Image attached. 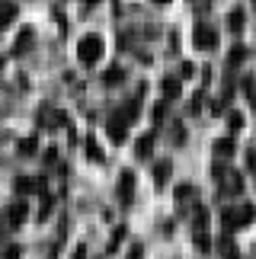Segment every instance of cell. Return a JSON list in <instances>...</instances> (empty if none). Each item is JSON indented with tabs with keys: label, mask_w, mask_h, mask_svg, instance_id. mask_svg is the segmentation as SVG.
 <instances>
[{
	"label": "cell",
	"mask_w": 256,
	"mask_h": 259,
	"mask_svg": "<svg viewBox=\"0 0 256 259\" xmlns=\"http://www.w3.org/2000/svg\"><path fill=\"white\" fill-rule=\"evenodd\" d=\"M253 218H256V208H253V205H237V208H224L221 224L228 227V231H237V227L250 224Z\"/></svg>",
	"instance_id": "cell-1"
},
{
	"label": "cell",
	"mask_w": 256,
	"mask_h": 259,
	"mask_svg": "<svg viewBox=\"0 0 256 259\" xmlns=\"http://www.w3.org/2000/svg\"><path fill=\"white\" fill-rule=\"evenodd\" d=\"M77 58H80L83 64H96L103 58V38L100 35H83L80 42H77Z\"/></svg>",
	"instance_id": "cell-2"
},
{
	"label": "cell",
	"mask_w": 256,
	"mask_h": 259,
	"mask_svg": "<svg viewBox=\"0 0 256 259\" xmlns=\"http://www.w3.org/2000/svg\"><path fill=\"white\" fill-rule=\"evenodd\" d=\"M125 135H128V122H125L122 115H112V118H109V138H112L115 144H122Z\"/></svg>",
	"instance_id": "cell-3"
},
{
	"label": "cell",
	"mask_w": 256,
	"mask_h": 259,
	"mask_svg": "<svg viewBox=\"0 0 256 259\" xmlns=\"http://www.w3.org/2000/svg\"><path fill=\"white\" fill-rule=\"evenodd\" d=\"M195 45H199V48H215V45H218L215 29L211 26H199V29H195Z\"/></svg>",
	"instance_id": "cell-4"
},
{
	"label": "cell",
	"mask_w": 256,
	"mask_h": 259,
	"mask_svg": "<svg viewBox=\"0 0 256 259\" xmlns=\"http://www.w3.org/2000/svg\"><path fill=\"white\" fill-rule=\"evenodd\" d=\"M132 192H135V173L125 170V173L119 176V198H122V202H128V198H132Z\"/></svg>",
	"instance_id": "cell-5"
},
{
	"label": "cell",
	"mask_w": 256,
	"mask_h": 259,
	"mask_svg": "<svg viewBox=\"0 0 256 259\" xmlns=\"http://www.w3.org/2000/svg\"><path fill=\"white\" fill-rule=\"evenodd\" d=\"M215 157H218V160L234 157V138H218V141H215Z\"/></svg>",
	"instance_id": "cell-6"
},
{
	"label": "cell",
	"mask_w": 256,
	"mask_h": 259,
	"mask_svg": "<svg viewBox=\"0 0 256 259\" xmlns=\"http://www.w3.org/2000/svg\"><path fill=\"white\" fill-rule=\"evenodd\" d=\"M151 147H154V132H147V135H141L135 141V154L144 160V157H151Z\"/></svg>",
	"instance_id": "cell-7"
},
{
	"label": "cell",
	"mask_w": 256,
	"mask_h": 259,
	"mask_svg": "<svg viewBox=\"0 0 256 259\" xmlns=\"http://www.w3.org/2000/svg\"><path fill=\"white\" fill-rule=\"evenodd\" d=\"M160 90H163L166 99H176V96H180V80H176V77H166V80L160 83Z\"/></svg>",
	"instance_id": "cell-8"
},
{
	"label": "cell",
	"mask_w": 256,
	"mask_h": 259,
	"mask_svg": "<svg viewBox=\"0 0 256 259\" xmlns=\"http://www.w3.org/2000/svg\"><path fill=\"white\" fill-rule=\"evenodd\" d=\"M13 16H16V4H10V0H0V26H7Z\"/></svg>",
	"instance_id": "cell-9"
},
{
	"label": "cell",
	"mask_w": 256,
	"mask_h": 259,
	"mask_svg": "<svg viewBox=\"0 0 256 259\" xmlns=\"http://www.w3.org/2000/svg\"><path fill=\"white\" fill-rule=\"evenodd\" d=\"M151 173H154L157 183H166V176H170V160H157Z\"/></svg>",
	"instance_id": "cell-10"
},
{
	"label": "cell",
	"mask_w": 256,
	"mask_h": 259,
	"mask_svg": "<svg viewBox=\"0 0 256 259\" xmlns=\"http://www.w3.org/2000/svg\"><path fill=\"white\" fill-rule=\"evenodd\" d=\"M228 26H231V32H240V29H243V10H231V13H228Z\"/></svg>",
	"instance_id": "cell-11"
},
{
	"label": "cell",
	"mask_w": 256,
	"mask_h": 259,
	"mask_svg": "<svg viewBox=\"0 0 256 259\" xmlns=\"http://www.w3.org/2000/svg\"><path fill=\"white\" fill-rule=\"evenodd\" d=\"M23 221H26V205L16 202L13 208H10V224H23Z\"/></svg>",
	"instance_id": "cell-12"
},
{
	"label": "cell",
	"mask_w": 256,
	"mask_h": 259,
	"mask_svg": "<svg viewBox=\"0 0 256 259\" xmlns=\"http://www.w3.org/2000/svg\"><path fill=\"white\" fill-rule=\"evenodd\" d=\"M29 45H32V29H23V35L16 38V48H13V52L19 55V52H23V48H29Z\"/></svg>",
	"instance_id": "cell-13"
},
{
	"label": "cell",
	"mask_w": 256,
	"mask_h": 259,
	"mask_svg": "<svg viewBox=\"0 0 256 259\" xmlns=\"http://www.w3.org/2000/svg\"><path fill=\"white\" fill-rule=\"evenodd\" d=\"M243 189V183H240V176H228L224 179V192H231V195H237Z\"/></svg>",
	"instance_id": "cell-14"
},
{
	"label": "cell",
	"mask_w": 256,
	"mask_h": 259,
	"mask_svg": "<svg viewBox=\"0 0 256 259\" xmlns=\"http://www.w3.org/2000/svg\"><path fill=\"white\" fill-rule=\"evenodd\" d=\"M87 154H90V160H103V151H100V144H96L93 138H87Z\"/></svg>",
	"instance_id": "cell-15"
},
{
	"label": "cell",
	"mask_w": 256,
	"mask_h": 259,
	"mask_svg": "<svg viewBox=\"0 0 256 259\" xmlns=\"http://www.w3.org/2000/svg\"><path fill=\"white\" fill-rule=\"evenodd\" d=\"M243 58H247V48H243V45H237V48H231V55H228V61H231V64H240V61H243Z\"/></svg>",
	"instance_id": "cell-16"
},
{
	"label": "cell",
	"mask_w": 256,
	"mask_h": 259,
	"mask_svg": "<svg viewBox=\"0 0 256 259\" xmlns=\"http://www.w3.org/2000/svg\"><path fill=\"white\" fill-rule=\"evenodd\" d=\"M228 128H231V132H240V128H243V115L240 112H231L228 115Z\"/></svg>",
	"instance_id": "cell-17"
},
{
	"label": "cell",
	"mask_w": 256,
	"mask_h": 259,
	"mask_svg": "<svg viewBox=\"0 0 256 259\" xmlns=\"http://www.w3.org/2000/svg\"><path fill=\"white\" fill-rule=\"evenodd\" d=\"M195 246H199V250H208V246H211V237L205 234V231H195Z\"/></svg>",
	"instance_id": "cell-18"
},
{
	"label": "cell",
	"mask_w": 256,
	"mask_h": 259,
	"mask_svg": "<svg viewBox=\"0 0 256 259\" xmlns=\"http://www.w3.org/2000/svg\"><path fill=\"white\" fill-rule=\"evenodd\" d=\"M119 80H122V71H119V67H109V71H106V83L115 87Z\"/></svg>",
	"instance_id": "cell-19"
},
{
	"label": "cell",
	"mask_w": 256,
	"mask_h": 259,
	"mask_svg": "<svg viewBox=\"0 0 256 259\" xmlns=\"http://www.w3.org/2000/svg\"><path fill=\"white\" fill-rule=\"evenodd\" d=\"M192 198V186H180L176 189V202H189Z\"/></svg>",
	"instance_id": "cell-20"
},
{
	"label": "cell",
	"mask_w": 256,
	"mask_h": 259,
	"mask_svg": "<svg viewBox=\"0 0 256 259\" xmlns=\"http://www.w3.org/2000/svg\"><path fill=\"white\" fill-rule=\"evenodd\" d=\"M122 237H125V227H115V234H112V240H109V253L122 243Z\"/></svg>",
	"instance_id": "cell-21"
},
{
	"label": "cell",
	"mask_w": 256,
	"mask_h": 259,
	"mask_svg": "<svg viewBox=\"0 0 256 259\" xmlns=\"http://www.w3.org/2000/svg\"><path fill=\"white\" fill-rule=\"evenodd\" d=\"M218 246H221V253H224V256H231V253H234V240H231V237H221Z\"/></svg>",
	"instance_id": "cell-22"
},
{
	"label": "cell",
	"mask_w": 256,
	"mask_h": 259,
	"mask_svg": "<svg viewBox=\"0 0 256 259\" xmlns=\"http://www.w3.org/2000/svg\"><path fill=\"white\" fill-rule=\"evenodd\" d=\"M19 151H23V154H32L35 151V138H26V141L19 144Z\"/></svg>",
	"instance_id": "cell-23"
},
{
	"label": "cell",
	"mask_w": 256,
	"mask_h": 259,
	"mask_svg": "<svg viewBox=\"0 0 256 259\" xmlns=\"http://www.w3.org/2000/svg\"><path fill=\"white\" fill-rule=\"evenodd\" d=\"M199 109H202V93H195L192 103H189V112H199Z\"/></svg>",
	"instance_id": "cell-24"
},
{
	"label": "cell",
	"mask_w": 256,
	"mask_h": 259,
	"mask_svg": "<svg viewBox=\"0 0 256 259\" xmlns=\"http://www.w3.org/2000/svg\"><path fill=\"white\" fill-rule=\"evenodd\" d=\"M141 256H144V246H141V243H135V246H132V253H128V259H141Z\"/></svg>",
	"instance_id": "cell-25"
},
{
	"label": "cell",
	"mask_w": 256,
	"mask_h": 259,
	"mask_svg": "<svg viewBox=\"0 0 256 259\" xmlns=\"http://www.w3.org/2000/svg\"><path fill=\"white\" fill-rule=\"evenodd\" d=\"M4 259H19V246H7V250H4Z\"/></svg>",
	"instance_id": "cell-26"
},
{
	"label": "cell",
	"mask_w": 256,
	"mask_h": 259,
	"mask_svg": "<svg viewBox=\"0 0 256 259\" xmlns=\"http://www.w3.org/2000/svg\"><path fill=\"white\" fill-rule=\"evenodd\" d=\"M163 115H166V106H163V103H157V106H154V118H157V122H160Z\"/></svg>",
	"instance_id": "cell-27"
},
{
	"label": "cell",
	"mask_w": 256,
	"mask_h": 259,
	"mask_svg": "<svg viewBox=\"0 0 256 259\" xmlns=\"http://www.w3.org/2000/svg\"><path fill=\"white\" fill-rule=\"evenodd\" d=\"M71 259H87V250H83V246H77V250H74V256Z\"/></svg>",
	"instance_id": "cell-28"
},
{
	"label": "cell",
	"mask_w": 256,
	"mask_h": 259,
	"mask_svg": "<svg viewBox=\"0 0 256 259\" xmlns=\"http://www.w3.org/2000/svg\"><path fill=\"white\" fill-rule=\"evenodd\" d=\"M228 259H237V256H234V253H231V256H228Z\"/></svg>",
	"instance_id": "cell-29"
},
{
	"label": "cell",
	"mask_w": 256,
	"mask_h": 259,
	"mask_svg": "<svg viewBox=\"0 0 256 259\" xmlns=\"http://www.w3.org/2000/svg\"><path fill=\"white\" fill-rule=\"evenodd\" d=\"M0 240H4V231H0Z\"/></svg>",
	"instance_id": "cell-30"
},
{
	"label": "cell",
	"mask_w": 256,
	"mask_h": 259,
	"mask_svg": "<svg viewBox=\"0 0 256 259\" xmlns=\"http://www.w3.org/2000/svg\"><path fill=\"white\" fill-rule=\"evenodd\" d=\"M157 4H166V0H157Z\"/></svg>",
	"instance_id": "cell-31"
},
{
	"label": "cell",
	"mask_w": 256,
	"mask_h": 259,
	"mask_svg": "<svg viewBox=\"0 0 256 259\" xmlns=\"http://www.w3.org/2000/svg\"><path fill=\"white\" fill-rule=\"evenodd\" d=\"M253 99H256V96H253Z\"/></svg>",
	"instance_id": "cell-32"
}]
</instances>
